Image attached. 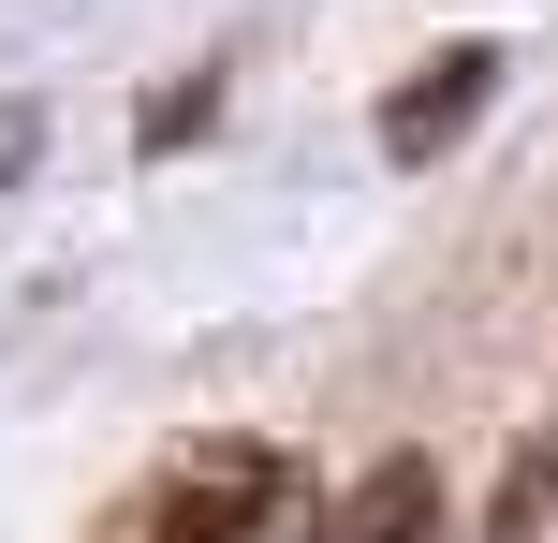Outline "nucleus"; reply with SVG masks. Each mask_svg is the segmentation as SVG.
Segmentation results:
<instances>
[{"mask_svg": "<svg viewBox=\"0 0 558 543\" xmlns=\"http://www.w3.org/2000/svg\"><path fill=\"white\" fill-rule=\"evenodd\" d=\"M279 499H294V456H279V441H192V456H162L88 543H265Z\"/></svg>", "mask_w": 558, "mask_h": 543, "instance_id": "1", "label": "nucleus"}, {"mask_svg": "<svg viewBox=\"0 0 558 543\" xmlns=\"http://www.w3.org/2000/svg\"><path fill=\"white\" fill-rule=\"evenodd\" d=\"M485 103H500V45H426L412 74L383 88V147H397V162H441Z\"/></svg>", "mask_w": 558, "mask_h": 543, "instance_id": "2", "label": "nucleus"}, {"mask_svg": "<svg viewBox=\"0 0 558 543\" xmlns=\"http://www.w3.org/2000/svg\"><path fill=\"white\" fill-rule=\"evenodd\" d=\"M324 543H441V456H367L353 485H338V515H324Z\"/></svg>", "mask_w": 558, "mask_h": 543, "instance_id": "3", "label": "nucleus"}, {"mask_svg": "<svg viewBox=\"0 0 558 543\" xmlns=\"http://www.w3.org/2000/svg\"><path fill=\"white\" fill-rule=\"evenodd\" d=\"M544 485H558V441H530V456L500 470V515H485V543H530V529H544Z\"/></svg>", "mask_w": 558, "mask_h": 543, "instance_id": "4", "label": "nucleus"}, {"mask_svg": "<svg viewBox=\"0 0 558 543\" xmlns=\"http://www.w3.org/2000/svg\"><path fill=\"white\" fill-rule=\"evenodd\" d=\"M206 103H221V59H192L177 88H147V147H192V133H206Z\"/></svg>", "mask_w": 558, "mask_h": 543, "instance_id": "5", "label": "nucleus"}]
</instances>
